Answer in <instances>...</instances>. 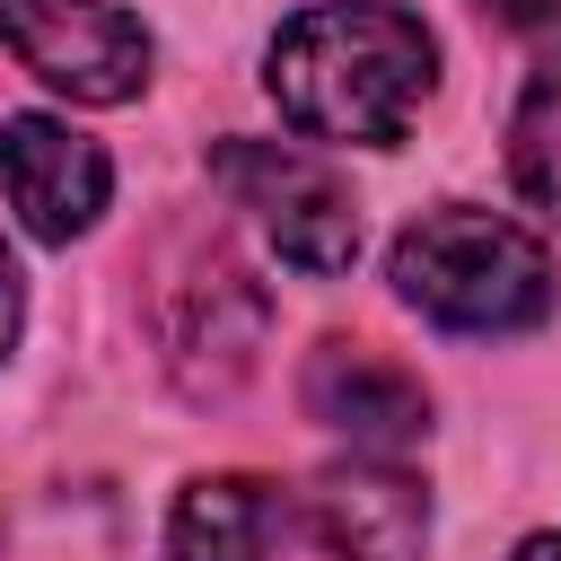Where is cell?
<instances>
[{"label":"cell","instance_id":"obj_1","mask_svg":"<svg viewBox=\"0 0 561 561\" xmlns=\"http://www.w3.org/2000/svg\"><path fill=\"white\" fill-rule=\"evenodd\" d=\"M272 105L316 140L394 149L438 79V44L394 0H324L272 35Z\"/></svg>","mask_w":561,"mask_h":561},{"label":"cell","instance_id":"obj_2","mask_svg":"<svg viewBox=\"0 0 561 561\" xmlns=\"http://www.w3.org/2000/svg\"><path fill=\"white\" fill-rule=\"evenodd\" d=\"M394 289L447 333H517L552 316V254L500 210H430L394 237Z\"/></svg>","mask_w":561,"mask_h":561},{"label":"cell","instance_id":"obj_3","mask_svg":"<svg viewBox=\"0 0 561 561\" xmlns=\"http://www.w3.org/2000/svg\"><path fill=\"white\" fill-rule=\"evenodd\" d=\"M210 175L237 193V210H254V228L280 245V263H298V272H351L359 210H351V193H342V175L324 158H307L298 140H219Z\"/></svg>","mask_w":561,"mask_h":561},{"label":"cell","instance_id":"obj_4","mask_svg":"<svg viewBox=\"0 0 561 561\" xmlns=\"http://www.w3.org/2000/svg\"><path fill=\"white\" fill-rule=\"evenodd\" d=\"M0 44L61 96L79 105H123L149 79V35L140 18L105 0H0Z\"/></svg>","mask_w":561,"mask_h":561},{"label":"cell","instance_id":"obj_5","mask_svg":"<svg viewBox=\"0 0 561 561\" xmlns=\"http://www.w3.org/2000/svg\"><path fill=\"white\" fill-rule=\"evenodd\" d=\"M263 324H272V307H263V289L245 280V263H228L219 245H193V254L175 263L158 333H167V368L184 377V394H202V403L228 394V386L254 368Z\"/></svg>","mask_w":561,"mask_h":561},{"label":"cell","instance_id":"obj_6","mask_svg":"<svg viewBox=\"0 0 561 561\" xmlns=\"http://www.w3.org/2000/svg\"><path fill=\"white\" fill-rule=\"evenodd\" d=\"M0 193L18 202V219L44 245H70V237L96 228V210L114 193V167L88 131H70L53 114H9L0 123Z\"/></svg>","mask_w":561,"mask_h":561},{"label":"cell","instance_id":"obj_7","mask_svg":"<svg viewBox=\"0 0 561 561\" xmlns=\"http://www.w3.org/2000/svg\"><path fill=\"white\" fill-rule=\"evenodd\" d=\"M307 412H316L333 438H351L359 456H403V447L430 438V394H421V377H412L403 359L368 351V342H324V351L307 359Z\"/></svg>","mask_w":561,"mask_h":561},{"label":"cell","instance_id":"obj_8","mask_svg":"<svg viewBox=\"0 0 561 561\" xmlns=\"http://www.w3.org/2000/svg\"><path fill=\"white\" fill-rule=\"evenodd\" d=\"M316 535L342 552V561H421L430 543V491L368 456V465H333L316 482Z\"/></svg>","mask_w":561,"mask_h":561},{"label":"cell","instance_id":"obj_9","mask_svg":"<svg viewBox=\"0 0 561 561\" xmlns=\"http://www.w3.org/2000/svg\"><path fill=\"white\" fill-rule=\"evenodd\" d=\"M280 526V491L254 482V473H202L175 491V517H167V552L175 561H263Z\"/></svg>","mask_w":561,"mask_h":561},{"label":"cell","instance_id":"obj_10","mask_svg":"<svg viewBox=\"0 0 561 561\" xmlns=\"http://www.w3.org/2000/svg\"><path fill=\"white\" fill-rule=\"evenodd\" d=\"M508 175H517V193L535 202V210H552L561 219V53L526 79V96H517V123H508Z\"/></svg>","mask_w":561,"mask_h":561},{"label":"cell","instance_id":"obj_11","mask_svg":"<svg viewBox=\"0 0 561 561\" xmlns=\"http://www.w3.org/2000/svg\"><path fill=\"white\" fill-rule=\"evenodd\" d=\"M482 18H500V26H552L561 18V0H473Z\"/></svg>","mask_w":561,"mask_h":561},{"label":"cell","instance_id":"obj_12","mask_svg":"<svg viewBox=\"0 0 561 561\" xmlns=\"http://www.w3.org/2000/svg\"><path fill=\"white\" fill-rule=\"evenodd\" d=\"M18 316H26V289H18V263H9V245H0V351L18 342Z\"/></svg>","mask_w":561,"mask_h":561},{"label":"cell","instance_id":"obj_13","mask_svg":"<svg viewBox=\"0 0 561 561\" xmlns=\"http://www.w3.org/2000/svg\"><path fill=\"white\" fill-rule=\"evenodd\" d=\"M517 561H561V535H526V543H517Z\"/></svg>","mask_w":561,"mask_h":561}]
</instances>
